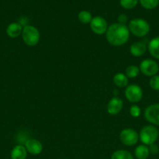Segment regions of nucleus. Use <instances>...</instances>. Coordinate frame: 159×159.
Wrapping results in <instances>:
<instances>
[{
	"mask_svg": "<svg viewBox=\"0 0 159 159\" xmlns=\"http://www.w3.org/2000/svg\"><path fill=\"white\" fill-rule=\"evenodd\" d=\"M118 23L126 25V22L128 21V16L124 13L120 14V15L118 16Z\"/></svg>",
	"mask_w": 159,
	"mask_h": 159,
	"instance_id": "a878e982",
	"label": "nucleus"
},
{
	"mask_svg": "<svg viewBox=\"0 0 159 159\" xmlns=\"http://www.w3.org/2000/svg\"><path fill=\"white\" fill-rule=\"evenodd\" d=\"M21 35L23 42L30 47L37 45L40 40V32L35 26L31 25L23 26Z\"/></svg>",
	"mask_w": 159,
	"mask_h": 159,
	"instance_id": "7ed1b4c3",
	"label": "nucleus"
},
{
	"mask_svg": "<svg viewBox=\"0 0 159 159\" xmlns=\"http://www.w3.org/2000/svg\"><path fill=\"white\" fill-rule=\"evenodd\" d=\"M129 113H130V115L132 117H139L140 116V113H141V110H140V108L138 106L132 105L131 106L130 109H129Z\"/></svg>",
	"mask_w": 159,
	"mask_h": 159,
	"instance_id": "b1692460",
	"label": "nucleus"
},
{
	"mask_svg": "<svg viewBox=\"0 0 159 159\" xmlns=\"http://www.w3.org/2000/svg\"><path fill=\"white\" fill-rule=\"evenodd\" d=\"M125 96L127 100L130 102H138L143 98V90L138 85L132 84L126 87L125 90Z\"/></svg>",
	"mask_w": 159,
	"mask_h": 159,
	"instance_id": "0eeeda50",
	"label": "nucleus"
},
{
	"mask_svg": "<svg viewBox=\"0 0 159 159\" xmlns=\"http://www.w3.org/2000/svg\"><path fill=\"white\" fill-rule=\"evenodd\" d=\"M119 139L123 144L126 146H133L139 140V134L132 128H126L122 130L119 134Z\"/></svg>",
	"mask_w": 159,
	"mask_h": 159,
	"instance_id": "39448f33",
	"label": "nucleus"
},
{
	"mask_svg": "<svg viewBox=\"0 0 159 159\" xmlns=\"http://www.w3.org/2000/svg\"><path fill=\"white\" fill-rule=\"evenodd\" d=\"M159 136V131L154 126L147 125L141 129L139 139L145 145H151L155 143Z\"/></svg>",
	"mask_w": 159,
	"mask_h": 159,
	"instance_id": "20e7f679",
	"label": "nucleus"
},
{
	"mask_svg": "<svg viewBox=\"0 0 159 159\" xmlns=\"http://www.w3.org/2000/svg\"><path fill=\"white\" fill-rule=\"evenodd\" d=\"M134 154L137 159H147L150 155L149 148L145 144H141L136 148Z\"/></svg>",
	"mask_w": 159,
	"mask_h": 159,
	"instance_id": "f3484780",
	"label": "nucleus"
},
{
	"mask_svg": "<svg viewBox=\"0 0 159 159\" xmlns=\"http://www.w3.org/2000/svg\"><path fill=\"white\" fill-rule=\"evenodd\" d=\"M149 85L152 89L159 91V75L152 76L149 81Z\"/></svg>",
	"mask_w": 159,
	"mask_h": 159,
	"instance_id": "5701e85b",
	"label": "nucleus"
},
{
	"mask_svg": "<svg viewBox=\"0 0 159 159\" xmlns=\"http://www.w3.org/2000/svg\"><path fill=\"white\" fill-rule=\"evenodd\" d=\"M27 155V152L24 146L17 145L12 148L11 152V159H26Z\"/></svg>",
	"mask_w": 159,
	"mask_h": 159,
	"instance_id": "4468645a",
	"label": "nucleus"
},
{
	"mask_svg": "<svg viewBox=\"0 0 159 159\" xmlns=\"http://www.w3.org/2000/svg\"><path fill=\"white\" fill-rule=\"evenodd\" d=\"M138 3V0H120V5L126 9H131L136 7Z\"/></svg>",
	"mask_w": 159,
	"mask_h": 159,
	"instance_id": "4be33fe9",
	"label": "nucleus"
},
{
	"mask_svg": "<svg viewBox=\"0 0 159 159\" xmlns=\"http://www.w3.org/2000/svg\"><path fill=\"white\" fill-rule=\"evenodd\" d=\"M140 71L142 74L144 75L145 76H152L156 75L159 71V66L157 62L151 59H145L140 63Z\"/></svg>",
	"mask_w": 159,
	"mask_h": 159,
	"instance_id": "423d86ee",
	"label": "nucleus"
},
{
	"mask_svg": "<svg viewBox=\"0 0 159 159\" xmlns=\"http://www.w3.org/2000/svg\"><path fill=\"white\" fill-rule=\"evenodd\" d=\"M129 32L137 37H143L147 35L150 31V25L143 19H133L129 23Z\"/></svg>",
	"mask_w": 159,
	"mask_h": 159,
	"instance_id": "f03ea898",
	"label": "nucleus"
},
{
	"mask_svg": "<svg viewBox=\"0 0 159 159\" xmlns=\"http://www.w3.org/2000/svg\"><path fill=\"white\" fill-rule=\"evenodd\" d=\"M111 159H134L130 152L126 150H117L112 155Z\"/></svg>",
	"mask_w": 159,
	"mask_h": 159,
	"instance_id": "a211bd4d",
	"label": "nucleus"
},
{
	"mask_svg": "<svg viewBox=\"0 0 159 159\" xmlns=\"http://www.w3.org/2000/svg\"><path fill=\"white\" fill-rule=\"evenodd\" d=\"M106 39L111 45L122 46L129 39V30L127 26L121 23H113L108 27Z\"/></svg>",
	"mask_w": 159,
	"mask_h": 159,
	"instance_id": "f257e3e1",
	"label": "nucleus"
},
{
	"mask_svg": "<svg viewBox=\"0 0 159 159\" xmlns=\"http://www.w3.org/2000/svg\"><path fill=\"white\" fill-rule=\"evenodd\" d=\"M90 27L94 34L102 35L105 34L108 30L107 21L101 16H95L92 18L90 23Z\"/></svg>",
	"mask_w": 159,
	"mask_h": 159,
	"instance_id": "6e6552de",
	"label": "nucleus"
},
{
	"mask_svg": "<svg viewBox=\"0 0 159 159\" xmlns=\"http://www.w3.org/2000/svg\"><path fill=\"white\" fill-rule=\"evenodd\" d=\"M129 51L134 57H140L146 52L147 46L143 42H135L130 46Z\"/></svg>",
	"mask_w": 159,
	"mask_h": 159,
	"instance_id": "ddd939ff",
	"label": "nucleus"
},
{
	"mask_svg": "<svg viewBox=\"0 0 159 159\" xmlns=\"http://www.w3.org/2000/svg\"><path fill=\"white\" fill-rule=\"evenodd\" d=\"M113 82L116 86L119 88H124V87L128 86L129 80L128 77L125 74L121 72H118L115 74L113 77Z\"/></svg>",
	"mask_w": 159,
	"mask_h": 159,
	"instance_id": "dca6fc26",
	"label": "nucleus"
},
{
	"mask_svg": "<svg viewBox=\"0 0 159 159\" xmlns=\"http://www.w3.org/2000/svg\"><path fill=\"white\" fill-rule=\"evenodd\" d=\"M78 20L84 24H87V23L90 24V21L92 20V15L88 11L83 10L78 14Z\"/></svg>",
	"mask_w": 159,
	"mask_h": 159,
	"instance_id": "6ab92c4d",
	"label": "nucleus"
},
{
	"mask_svg": "<svg viewBox=\"0 0 159 159\" xmlns=\"http://www.w3.org/2000/svg\"><path fill=\"white\" fill-rule=\"evenodd\" d=\"M149 148L150 153L152 154V155H157L159 152V148L155 143L149 145V148Z\"/></svg>",
	"mask_w": 159,
	"mask_h": 159,
	"instance_id": "393cba45",
	"label": "nucleus"
},
{
	"mask_svg": "<svg viewBox=\"0 0 159 159\" xmlns=\"http://www.w3.org/2000/svg\"><path fill=\"white\" fill-rule=\"evenodd\" d=\"M140 5L144 9H154L158 6L159 0H139Z\"/></svg>",
	"mask_w": 159,
	"mask_h": 159,
	"instance_id": "412c9836",
	"label": "nucleus"
},
{
	"mask_svg": "<svg viewBox=\"0 0 159 159\" xmlns=\"http://www.w3.org/2000/svg\"><path fill=\"white\" fill-rule=\"evenodd\" d=\"M140 71L139 67L136 66V65H130V66L127 67L126 69V75L128 78L130 79H134V78L137 77L140 74Z\"/></svg>",
	"mask_w": 159,
	"mask_h": 159,
	"instance_id": "aec40b11",
	"label": "nucleus"
},
{
	"mask_svg": "<svg viewBox=\"0 0 159 159\" xmlns=\"http://www.w3.org/2000/svg\"><path fill=\"white\" fill-rule=\"evenodd\" d=\"M144 117L151 124L159 125V103L152 104L147 107L144 111Z\"/></svg>",
	"mask_w": 159,
	"mask_h": 159,
	"instance_id": "1a4fd4ad",
	"label": "nucleus"
},
{
	"mask_svg": "<svg viewBox=\"0 0 159 159\" xmlns=\"http://www.w3.org/2000/svg\"><path fill=\"white\" fill-rule=\"evenodd\" d=\"M123 108V102L120 98L114 97L108 102L107 111L111 115H117Z\"/></svg>",
	"mask_w": 159,
	"mask_h": 159,
	"instance_id": "9b49d317",
	"label": "nucleus"
},
{
	"mask_svg": "<svg viewBox=\"0 0 159 159\" xmlns=\"http://www.w3.org/2000/svg\"><path fill=\"white\" fill-rule=\"evenodd\" d=\"M25 148L28 153L33 155H37L41 153L43 150V146L41 143L36 139H28L25 142Z\"/></svg>",
	"mask_w": 159,
	"mask_h": 159,
	"instance_id": "9d476101",
	"label": "nucleus"
},
{
	"mask_svg": "<svg viewBox=\"0 0 159 159\" xmlns=\"http://www.w3.org/2000/svg\"><path fill=\"white\" fill-rule=\"evenodd\" d=\"M148 51L153 57L159 60V37L153 38L149 42Z\"/></svg>",
	"mask_w": 159,
	"mask_h": 159,
	"instance_id": "2eb2a0df",
	"label": "nucleus"
},
{
	"mask_svg": "<svg viewBox=\"0 0 159 159\" xmlns=\"http://www.w3.org/2000/svg\"><path fill=\"white\" fill-rule=\"evenodd\" d=\"M23 28L20 23H12L6 28V34L11 38H17L22 34Z\"/></svg>",
	"mask_w": 159,
	"mask_h": 159,
	"instance_id": "f8f14e48",
	"label": "nucleus"
}]
</instances>
